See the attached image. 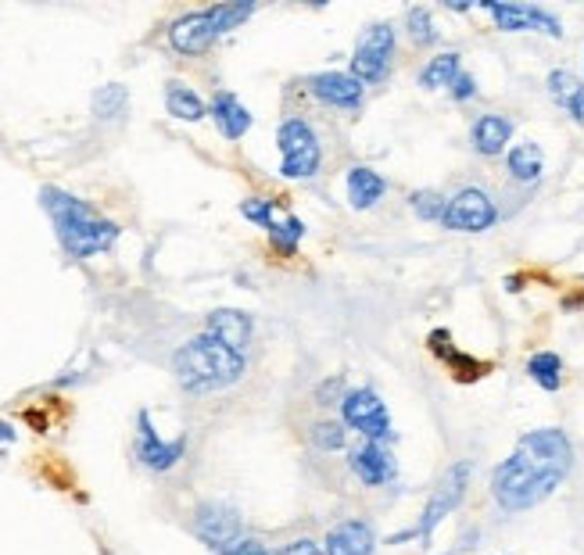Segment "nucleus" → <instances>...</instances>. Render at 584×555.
<instances>
[{"label": "nucleus", "mask_w": 584, "mask_h": 555, "mask_svg": "<svg viewBox=\"0 0 584 555\" xmlns=\"http://www.w3.org/2000/svg\"><path fill=\"white\" fill-rule=\"evenodd\" d=\"M473 151L484 154V158H495V154L506 151V144L513 140V122L506 115H481L470 129Z\"/></svg>", "instance_id": "obj_18"}, {"label": "nucleus", "mask_w": 584, "mask_h": 555, "mask_svg": "<svg viewBox=\"0 0 584 555\" xmlns=\"http://www.w3.org/2000/svg\"><path fill=\"white\" fill-rule=\"evenodd\" d=\"M481 8L495 18V26H499L502 33L542 29V33H549V36H563L559 18L549 15V11H542V8H534V4H499V0H484Z\"/></svg>", "instance_id": "obj_9"}, {"label": "nucleus", "mask_w": 584, "mask_h": 555, "mask_svg": "<svg viewBox=\"0 0 584 555\" xmlns=\"http://www.w3.org/2000/svg\"><path fill=\"white\" fill-rule=\"evenodd\" d=\"M527 376H531L542 391H559V387H563V359H559L556 351H538V355H531V362H527Z\"/></svg>", "instance_id": "obj_23"}, {"label": "nucleus", "mask_w": 584, "mask_h": 555, "mask_svg": "<svg viewBox=\"0 0 584 555\" xmlns=\"http://www.w3.org/2000/svg\"><path fill=\"white\" fill-rule=\"evenodd\" d=\"M194 534H198L205 545L226 552L233 541H241V516L233 513V509H226V505L205 502L198 509V516H194Z\"/></svg>", "instance_id": "obj_11"}, {"label": "nucleus", "mask_w": 584, "mask_h": 555, "mask_svg": "<svg viewBox=\"0 0 584 555\" xmlns=\"http://www.w3.org/2000/svg\"><path fill=\"white\" fill-rule=\"evenodd\" d=\"M241 215L248 222H258L262 230H273V226H276L273 201H266V197H248V201H241Z\"/></svg>", "instance_id": "obj_29"}, {"label": "nucleus", "mask_w": 584, "mask_h": 555, "mask_svg": "<svg viewBox=\"0 0 584 555\" xmlns=\"http://www.w3.org/2000/svg\"><path fill=\"white\" fill-rule=\"evenodd\" d=\"M43 208L54 219L61 248L69 251L72 258H90L97 251H108L119 240V226L94 212V208L79 201V197L65 194L58 187L43 190Z\"/></svg>", "instance_id": "obj_2"}, {"label": "nucleus", "mask_w": 584, "mask_h": 555, "mask_svg": "<svg viewBox=\"0 0 584 555\" xmlns=\"http://www.w3.org/2000/svg\"><path fill=\"white\" fill-rule=\"evenodd\" d=\"M280 176L284 180H309L319 172V162H323V147H319L316 129L305 119H287L280 126Z\"/></svg>", "instance_id": "obj_4"}, {"label": "nucleus", "mask_w": 584, "mask_h": 555, "mask_svg": "<svg viewBox=\"0 0 584 555\" xmlns=\"http://www.w3.org/2000/svg\"><path fill=\"white\" fill-rule=\"evenodd\" d=\"M244 355L241 351L226 348V344H219L215 337H208V333H201V337H194V341L183 344L176 355H172V373H176V380L183 384V391H219V387H230L237 384L244 376Z\"/></svg>", "instance_id": "obj_3"}, {"label": "nucleus", "mask_w": 584, "mask_h": 555, "mask_svg": "<svg viewBox=\"0 0 584 555\" xmlns=\"http://www.w3.org/2000/svg\"><path fill=\"white\" fill-rule=\"evenodd\" d=\"M352 473L362 480V484L370 487H380L387 484V480L395 477V459H391V452H387L384 444L377 441H366L362 448H355L352 452Z\"/></svg>", "instance_id": "obj_15"}, {"label": "nucleus", "mask_w": 584, "mask_h": 555, "mask_svg": "<svg viewBox=\"0 0 584 555\" xmlns=\"http://www.w3.org/2000/svg\"><path fill=\"white\" fill-rule=\"evenodd\" d=\"M165 108H169V115H176V119H183V122L205 119V101L183 83H169V90H165Z\"/></svg>", "instance_id": "obj_22"}, {"label": "nucleus", "mask_w": 584, "mask_h": 555, "mask_svg": "<svg viewBox=\"0 0 584 555\" xmlns=\"http://www.w3.org/2000/svg\"><path fill=\"white\" fill-rule=\"evenodd\" d=\"M549 94H552V101L556 104H563V108L574 115L577 122L584 126V83L574 76V72H567V69H556L549 76Z\"/></svg>", "instance_id": "obj_20"}, {"label": "nucleus", "mask_w": 584, "mask_h": 555, "mask_svg": "<svg viewBox=\"0 0 584 555\" xmlns=\"http://www.w3.org/2000/svg\"><path fill=\"white\" fill-rule=\"evenodd\" d=\"M466 484H470V462H456V466L445 473V480L438 484V491L430 495L427 509H423V516H420V527H416V538L430 541V534L438 530V523L445 520L452 509H459V502H463V495H466Z\"/></svg>", "instance_id": "obj_8"}, {"label": "nucleus", "mask_w": 584, "mask_h": 555, "mask_svg": "<svg viewBox=\"0 0 584 555\" xmlns=\"http://www.w3.org/2000/svg\"><path fill=\"white\" fill-rule=\"evenodd\" d=\"M574 466L570 437L556 427L531 430L516 441L513 455L491 473V495L506 513H524L563 484Z\"/></svg>", "instance_id": "obj_1"}, {"label": "nucleus", "mask_w": 584, "mask_h": 555, "mask_svg": "<svg viewBox=\"0 0 584 555\" xmlns=\"http://www.w3.org/2000/svg\"><path fill=\"white\" fill-rule=\"evenodd\" d=\"M140 441H137V459L144 462L147 470H172L176 462L183 459V452H187V437H176V441H162V437L155 434V427H151V416L147 412H140Z\"/></svg>", "instance_id": "obj_12"}, {"label": "nucleus", "mask_w": 584, "mask_h": 555, "mask_svg": "<svg viewBox=\"0 0 584 555\" xmlns=\"http://www.w3.org/2000/svg\"><path fill=\"white\" fill-rule=\"evenodd\" d=\"M409 205H413V212L420 215V219H427V222H441V219H445L448 201L438 194V190H416V194L409 197Z\"/></svg>", "instance_id": "obj_28"}, {"label": "nucleus", "mask_w": 584, "mask_h": 555, "mask_svg": "<svg viewBox=\"0 0 584 555\" xmlns=\"http://www.w3.org/2000/svg\"><path fill=\"white\" fill-rule=\"evenodd\" d=\"M212 119L226 140H241L251 129V111L244 108L241 97L230 94V90H219V94L212 97Z\"/></svg>", "instance_id": "obj_17"}, {"label": "nucleus", "mask_w": 584, "mask_h": 555, "mask_svg": "<svg viewBox=\"0 0 584 555\" xmlns=\"http://www.w3.org/2000/svg\"><path fill=\"white\" fill-rule=\"evenodd\" d=\"M276 555H327V548H319L316 541H309V538H298V541H291V545H284Z\"/></svg>", "instance_id": "obj_32"}, {"label": "nucleus", "mask_w": 584, "mask_h": 555, "mask_svg": "<svg viewBox=\"0 0 584 555\" xmlns=\"http://www.w3.org/2000/svg\"><path fill=\"white\" fill-rule=\"evenodd\" d=\"M509 176L520 183H534L542 180V169H545V158H542V147L531 144V140H524V144H516L513 151H509Z\"/></svg>", "instance_id": "obj_21"}, {"label": "nucleus", "mask_w": 584, "mask_h": 555, "mask_svg": "<svg viewBox=\"0 0 584 555\" xmlns=\"http://www.w3.org/2000/svg\"><path fill=\"white\" fill-rule=\"evenodd\" d=\"M4 441H15V430H11V423H4V419H0V444Z\"/></svg>", "instance_id": "obj_35"}, {"label": "nucleus", "mask_w": 584, "mask_h": 555, "mask_svg": "<svg viewBox=\"0 0 584 555\" xmlns=\"http://www.w3.org/2000/svg\"><path fill=\"white\" fill-rule=\"evenodd\" d=\"M126 101H129L126 86H119V83L101 86V90L94 94V115L97 119H119L122 108H126Z\"/></svg>", "instance_id": "obj_26"}, {"label": "nucleus", "mask_w": 584, "mask_h": 555, "mask_svg": "<svg viewBox=\"0 0 584 555\" xmlns=\"http://www.w3.org/2000/svg\"><path fill=\"white\" fill-rule=\"evenodd\" d=\"M384 190H387V180L380 172L366 169V165L348 169V201H352V208L366 212V208H373L384 197Z\"/></svg>", "instance_id": "obj_19"}, {"label": "nucleus", "mask_w": 584, "mask_h": 555, "mask_svg": "<svg viewBox=\"0 0 584 555\" xmlns=\"http://www.w3.org/2000/svg\"><path fill=\"white\" fill-rule=\"evenodd\" d=\"M341 416H344V423L359 430L366 441H377V444L391 441V419H387V409H384V402H380V394L370 391V387L344 394Z\"/></svg>", "instance_id": "obj_6"}, {"label": "nucleus", "mask_w": 584, "mask_h": 555, "mask_svg": "<svg viewBox=\"0 0 584 555\" xmlns=\"http://www.w3.org/2000/svg\"><path fill=\"white\" fill-rule=\"evenodd\" d=\"M448 94L456 97V101H470V97H477V79L466 76V72H459L456 83L448 86Z\"/></svg>", "instance_id": "obj_31"}, {"label": "nucleus", "mask_w": 584, "mask_h": 555, "mask_svg": "<svg viewBox=\"0 0 584 555\" xmlns=\"http://www.w3.org/2000/svg\"><path fill=\"white\" fill-rule=\"evenodd\" d=\"M251 330H255V326H251V316L241 312V308H215L205 323L208 337H215V341L226 344V348H233V351H241V355L251 344Z\"/></svg>", "instance_id": "obj_14"}, {"label": "nucleus", "mask_w": 584, "mask_h": 555, "mask_svg": "<svg viewBox=\"0 0 584 555\" xmlns=\"http://www.w3.org/2000/svg\"><path fill=\"white\" fill-rule=\"evenodd\" d=\"M305 237V222L298 219V215H287L284 222H276L273 230H269V240H273V248L280 251V255L291 258L294 251H298V240Z\"/></svg>", "instance_id": "obj_25"}, {"label": "nucleus", "mask_w": 584, "mask_h": 555, "mask_svg": "<svg viewBox=\"0 0 584 555\" xmlns=\"http://www.w3.org/2000/svg\"><path fill=\"white\" fill-rule=\"evenodd\" d=\"M459 54L448 51V54H438V58H430L420 72V86L423 90H441V86H452L459 76Z\"/></svg>", "instance_id": "obj_24"}, {"label": "nucleus", "mask_w": 584, "mask_h": 555, "mask_svg": "<svg viewBox=\"0 0 584 555\" xmlns=\"http://www.w3.org/2000/svg\"><path fill=\"white\" fill-rule=\"evenodd\" d=\"M344 427L341 423H316L312 427V441L323 448V452H337V448H344Z\"/></svg>", "instance_id": "obj_30"}, {"label": "nucleus", "mask_w": 584, "mask_h": 555, "mask_svg": "<svg viewBox=\"0 0 584 555\" xmlns=\"http://www.w3.org/2000/svg\"><path fill=\"white\" fill-rule=\"evenodd\" d=\"M405 26H409V36H413V43H420V47L438 43V29H434V18H430L427 8H409V15H405Z\"/></svg>", "instance_id": "obj_27"}, {"label": "nucleus", "mask_w": 584, "mask_h": 555, "mask_svg": "<svg viewBox=\"0 0 584 555\" xmlns=\"http://www.w3.org/2000/svg\"><path fill=\"white\" fill-rule=\"evenodd\" d=\"M309 90L316 101L330 104V108L355 111L362 104V83L352 72H319L309 79Z\"/></svg>", "instance_id": "obj_13"}, {"label": "nucleus", "mask_w": 584, "mask_h": 555, "mask_svg": "<svg viewBox=\"0 0 584 555\" xmlns=\"http://www.w3.org/2000/svg\"><path fill=\"white\" fill-rule=\"evenodd\" d=\"M391 58H395V29L377 22L366 33L359 36L352 54V76L359 79L362 86L366 83H380L391 69Z\"/></svg>", "instance_id": "obj_5"}, {"label": "nucleus", "mask_w": 584, "mask_h": 555, "mask_svg": "<svg viewBox=\"0 0 584 555\" xmlns=\"http://www.w3.org/2000/svg\"><path fill=\"white\" fill-rule=\"evenodd\" d=\"M219 36L223 33H219V22H215L212 8L190 11V15L176 18L169 29V43L180 54H190V58H194V54H205Z\"/></svg>", "instance_id": "obj_10"}, {"label": "nucleus", "mask_w": 584, "mask_h": 555, "mask_svg": "<svg viewBox=\"0 0 584 555\" xmlns=\"http://www.w3.org/2000/svg\"><path fill=\"white\" fill-rule=\"evenodd\" d=\"M373 548L377 534L362 520H344L327 534V555H373Z\"/></svg>", "instance_id": "obj_16"}, {"label": "nucleus", "mask_w": 584, "mask_h": 555, "mask_svg": "<svg viewBox=\"0 0 584 555\" xmlns=\"http://www.w3.org/2000/svg\"><path fill=\"white\" fill-rule=\"evenodd\" d=\"M330 394H341V380H327V384L319 387V405H330Z\"/></svg>", "instance_id": "obj_34"}, {"label": "nucleus", "mask_w": 584, "mask_h": 555, "mask_svg": "<svg viewBox=\"0 0 584 555\" xmlns=\"http://www.w3.org/2000/svg\"><path fill=\"white\" fill-rule=\"evenodd\" d=\"M223 555H273L269 552L266 545H262V541H251V538H241V541H233L230 548H226Z\"/></svg>", "instance_id": "obj_33"}, {"label": "nucleus", "mask_w": 584, "mask_h": 555, "mask_svg": "<svg viewBox=\"0 0 584 555\" xmlns=\"http://www.w3.org/2000/svg\"><path fill=\"white\" fill-rule=\"evenodd\" d=\"M495 219H499L495 201H491L484 190L466 187L448 201L441 226H445V230H456V233H484L488 226H495Z\"/></svg>", "instance_id": "obj_7"}]
</instances>
